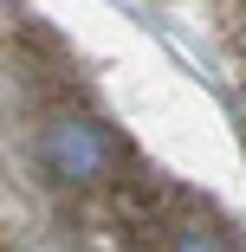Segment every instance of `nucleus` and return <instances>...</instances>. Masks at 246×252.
Segmentation results:
<instances>
[{"mask_svg": "<svg viewBox=\"0 0 246 252\" xmlns=\"http://www.w3.org/2000/svg\"><path fill=\"white\" fill-rule=\"evenodd\" d=\"M169 252H233L214 226H201V220H181L175 233H169Z\"/></svg>", "mask_w": 246, "mask_h": 252, "instance_id": "nucleus-3", "label": "nucleus"}, {"mask_svg": "<svg viewBox=\"0 0 246 252\" xmlns=\"http://www.w3.org/2000/svg\"><path fill=\"white\" fill-rule=\"evenodd\" d=\"M59 233L78 252H136L142 239H156L162 226L149 214H136L117 188H71V200L59 207Z\"/></svg>", "mask_w": 246, "mask_h": 252, "instance_id": "nucleus-2", "label": "nucleus"}, {"mask_svg": "<svg viewBox=\"0 0 246 252\" xmlns=\"http://www.w3.org/2000/svg\"><path fill=\"white\" fill-rule=\"evenodd\" d=\"M33 162H39V175H52V181H65V188H110L123 149L97 129L91 117L52 110V117L39 123V136H33Z\"/></svg>", "mask_w": 246, "mask_h": 252, "instance_id": "nucleus-1", "label": "nucleus"}]
</instances>
